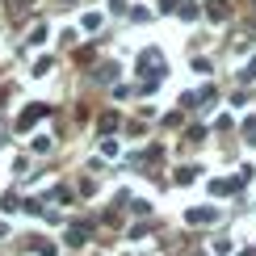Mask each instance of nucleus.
Listing matches in <instances>:
<instances>
[{
  "instance_id": "10",
  "label": "nucleus",
  "mask_w": 256,
  "mask_h": 256,
  "mask_svg": "<svg viewBox=\"0 0 256 256\" xmlns=\"http://www.w3.org/2000/svg\"><path fill=\"white\" fill-rule=\"evenodd\" d=\"M26 8H30V0H17V4H13V13L21 17V13H26Z\"/></svg>"
},
{
  "instance_id": "2",
  "label": "nucleus",
  "mask_w": 256,
  "mask_h": 256,
  "mask_svg": "<svg viewBox=\"0 0 256 256\" xmlns=\"http://www.w3.org/2000/svg\"><path fill=\"white\" fill-rule=\"evenodd\" d=\"M214 214H218L214 206H194V210L185 214V222H189V227H202V222H214Z\"/></svg>"
},
{
  "instance_id": "1",
  "label": "nucleus",
  "mask_w": 256,
  "mask_h": 256,
  "mask_svg": "<svg viewBox=\"0 0 256 256\" xmlns=\"http://www.w3.org/2000/svg\"><path fill=\"white\" fill-rule=\"evenodd\" d=\"M46 114H50V105L34 101V105H30V110H21V118H17V130H30V126H34V122H42V118H46Z\"/></svg>"
},
{
  "instance_id": "7",
  "label": "nucleus",
  "mask_w": 256,
  "mask_h": 256,
  "mask_svg": "<svg viewBox=\"0 0 256 256\" xmlns=\"http://www.w3.org/2000/svg\"><path fill=\"white\" fill-rule=\"evenodd\" d=\"M34 252H38V256H59V248H55V244H46V240L34 244Z\"/></svg>"
},
{
  "instance_id": "4",
  "label": "nucleus",
  "mask_w": 256,
  "mask_h": 256,
  "mask_svg": "<svg viewBox=\"0 0 256 256\" xmlns=\"http://www.w3.org/2000/svg\"><path fill=\"white\" fill-rule=\"evenodd\" d=\"M84 240H88V227H68V244H76V248H80Z\"/></svg>"
},
{
  "instance_id": "3",
  "label": "nucleus",
  "mask_w": 256,
  "mask_h": 256,
  "mask_svg": "<svg viewBox=\"0 0 256 256\" xmlns=\"http://www.w3.org/2000/svg\"><path fill=\"white\" fill-rule=\"evenodd\" d=\"M206 17H210V21H227V17H231L227 0H206Z\"/></svg>"
},
{
  "instance_id": "8",
  "label": "nucleus",
  "mask_w": 256,
  "mask_h": 256,
  "mask_svg": "<svg viewBox=\"0 0 256 256\" xmlns=\"http://www.w3.org/2000/svg\"><path fill=\"white\" fill-rule=\"evenodd\" d=\"M244 134H248V143H256V118H248V122H244Z\"/></svg>"
},
{
  "instance_id": "6",
  "label": "nucleus",
  "mask_w": 256,
  "mask_h": 256,
  "mask_svg": "<svg viewBox=\"0 0 256 256\" xmlns=\"http://www.w3.org/2000/svg\"><path fill=\"white\" fill-rule=\"evenodd\" d=\"M17 206H21V198H17V194H4V202H0V210H4V214H13Z\"/></svg>"
},
{
  "instance_id": "5",
  "label": "nucleus",
  "mask_w": 256,
  "mask_h": 256,
  "mask_svg": "<svg viewBox=\"0 0 256 256\" xmlns=\"http://www.w3.org/2000/svg\"><path fill=\"white\" fill-rule=\"evenodd\" d=\"M194 176H198V168H189V164H185V168H176V176H172V180H176V185H189Z\"/></svg>"
},
{
  "instance_id": "9",
  "label": "nucleus",
  "mask_w": 256,
  "mask_h": 256,
  "mask_svg": "<svg viewBox=\"0 0 256 256\" xmlns=\"http://www.w3.org/2000/svg\"><path fill=\"white\" fill-rule=\"evenodd\" d=\"M240 76H244V80H256V59H252V63H248V68H244V72H240Z\"/></svg>"
}]
</instances>
